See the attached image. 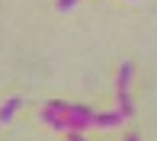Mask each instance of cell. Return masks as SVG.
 <instances>
[{
    "label": "cell",
    "mask_w": 157,
    "mask_h": 141,
    "mask_svg": "<svg viewBox=\"0 0 157 141\" xmlns=\"http://www.w3.org/2000/svg\"><path fill=\"white\" fill-rule=\"evenodd\" d=\"M67 141H87V138H83L77 128H71V131H67Z\"/></svg>",
    "instance_id": "5b68a950"
},
{
    "label": "cell",
    "mask_w": 157,
    "mask_h": 141,
    "mask_svg": "<svg viewBox=\"0 0 157 141\" xmlns=\"http://www.w3.org/2000/svg\"><path fill=\"white\" fill-rule=\"evenodd\" d=\"M74 3H77V0H58V10H64V13H67Z\"/></svg>",
    "instance_id": "8992f818"
},
{
    "label": "cell",
    "mask_w": 157,
    "mask_h": 141,
    "mask_svg": "<svg viewBox=\"0 0 157 141\" xmlns=\"http://www.w3.org/2000/svg\"><path fill=\"white\" fill-rule=\"evenodd\" d=\"M125 141H141V138H138V135H128V138H125Z\"/></svg>",
    "instance_id": "52a82bcc"
},
{
    "label": "cell",
    "mask_w": 157,
    "mask_h": 141,
    "mask_svg": "<svg viewBox=\"0 0 157 141\" xmlns=\"http://www.w3.org/2000/svg\"><path fill=\"white\" fill-rule=\"evenodd\" d=\"M42 122L45 125H52V128H58V131H71V122H67V116H58L55 109H42Z\"/></svg>",
    "instance_id": "7a4b0ae2"
},
{
    "label": "cell",
    "mask_w": 157,
    "mask_h": 141,
    "mask_svg": "<svg viewBox=\"0 0 157 141\" xmlns=\"http://www.w3.org/2000/svg\"><path fill=\"white\" fill-rule=\"evenodd\" d=\"M116 93H119V112L128 119L135 112V103H132V61L119 64V83H116Z\"/></svg>",
    "instance_id": "6da1fadb"
},
{
    "label": "cell",
    "mask_w": 157,
    "mask_h": 141,
    "mask_svg": "<svg viewBox=\"0 0 157 141\" xmlns=\"http://www.w3.org/2000/svg\"><path fill=\"white\" fill-rule=\"evenodd\" d=\"M122 112H96V119H93V125L96 128H116L119 122H122Z\"/></svg>",
    "instance_id": "277c9868"
},
{
    "label": "cell",
    "mask_w": 157,
    "mask_h": 141,
    "mask_svg": "<svg viewBox=\"0 0 157 141\" xmlns=\"http://www.w3.org/2000/svg\"><path fill=\"white\" fill-rule=\"evenodd\" d=\"M23 109V96H10L3 106H0V125H6V122H13V116Z\"/></svg>",
    "instance_id": "3957f363"
}]
</instances>
